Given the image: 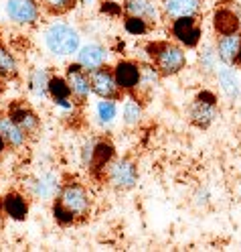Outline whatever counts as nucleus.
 <instances>
[{
    "instance_id": "nucleus-34",
    "label": "nucleus",
    "mask_w": 241,
    "mask_h": 252,
    "mask_svg": "<svg viewBox=\"0 0 241 252\" xmlns=\"http://www.w3.org/2000/svg\"><path fill=\"white\" fill-rule=\"evenodd\" d=\"M6 149H8V147H6V140H4L2 136H0V157H2V155L6 153Z\"/></svg>"
},
{
    "instance_id": "nucleus-26",
    "label": "nucleus",
    "mask_w": 241,
    "mask_h": 252,
    "mask_svg": "<svg viewBox=\"0 0 241 252\" xmlns=\"http://www.w3.org/2000/svg\"><path fill=\"white\" fill-rule=\"evenodd\" d=\"M0 77L2 80H17L19 77V63L4 45H0Z\"/></svg>"
},
{
    "instance_id": "nucleus-28",
    "label": "nucleus",
    "mask_w": 241,
    "mask_h": 252,
    "mask_svg": "<svg viewBox=\"0 0 241 252\" xmlns=\"http://www.w3.org/2000/svg\"><path fill=\"white\" fill-rule=\"evenodd\" d=\"M118 116V104L116 100H102L95 104V118L102 124H111Z\"/></svg>"
},
{
    "instance_id": "nucleus-22",
    "label": "nucleus",
    "mask_w": 241,
    "mask_h": 252,
    "mask_svg": "<svg viewBox=\"0 0 241 252\" xmlns=\"http://www.w3.org/2000/svg\"><path fill=\"white\" fill-rule=\"evenodd\" d=\"M160 71L156 69L154 63H140V82H138V88L134 92V96L138 98H148L150 94L158 88L160 84Z\"/></svg>"
},
{
    "instance_id": "nucleus-13",
    "label": "nucleus",
    "mask_w": 241,
    "mask_h": 252,
    "mask_svg": "<svg viewBox=\"0 0 241 252\" xmlns=\"http://www.w3.org/2000/svg\"><path fill=\"white\" fill-rule=\"evenodd\" d=\"M114 77L124 94H134L140 82V63L134 59H120L114 67Z\"/></svg>"
},
{
    "instance_id": "nucleus-9",
    "label": "nucleus",
    "mask_w": 241,
    "mask_h": 252,
    "mask_svg": "<svg viewBox=\"0 0 241 252\" xmlns=\"http://www.w3.org/2000/svg\"><path fill=\"white\" fill-rule=\"evenodd\" d=\"M114 159H116V147L111 145V140H107V138L95 140L93 157H91V163L87 167L91 177L98 179V181H106V171Z\"/></svg>"
},
{
    "instance_id": "nucleus-32",
    "label": "nucleus",
    "mask_w": 241,
    "mask_h": 252,
    "mask_svg": "<svg viewBox=\"0 0 241 252\" xmlns=\"http://www.w3.org/2000/svg\"><path fill=\"white\" fill-rule=\"evenodd\" d=\"M100 10L104 14H107V17H122V14H124V6L118 4V2H114V0H104Z\"/></svg>"
},
{
    "instance_id": "nucleus-10",
    "label": "nucleus",
    "mask_w": 241,
    "mask_h": 252,
    "mask_svg": "<svg viewBox=\"0 0 241 252\" xmlns=\"http://www.w3.org/2000/svg\"><path fill=\"white\" fill-rule=\"evenodd\" d=\"M8 114L10 118L21 126V130L30 138H35L41 132V118L30 106H27L25 102H14L8 106Z\"/></svg>"
},
{
    "instance_id": "nucleus-7",
    "label": "nucleus",
    "mask_w": 241,
    "mask_h": 252,
    "mask_svg": "<svg viewBox=\"0 0 241 252\" xmlns=\"http://www.w3.org/2000/svg\"><path fill=\"white\" fill-rule=\"evenodd\" d=\"M4 14L14 25L30 27L41 17V4L37 0H4Z\"/></svg>"
},
{
    "instance_id": "nucleus-31",
    "label": "nucleus",
    "mask_w": 241,
    "mask_h": 252,
    "mask_svg": "<svg viewBox=\"0 0 241 252\" xmlns=\"http://www.w3.org/2000/svg\"><path fill=\"white\" fill-rule=\"evenodd\" d=\"M124 29L128 35H134V37H142V35H148L152 25L146 23L144 19H138V17H128L124 14Z\"/></svg>"
},
{
    "instance_id": "nucleus-20",
    "label": "nucleus",
    "mask_w": 241,
    "mask_h": 252,
    "mask_svg": "<svg viewBox=\"0 0 241 252\" xmlns=\"http://www.w3.org/2000/svg\"><path fill=\"white\" fill-rule=\"evenodd\" d=\"M106 61H107V49L102 47L100 43L81 45L77 51V63L87 71H93V69L106 65Z\"/></svg>"
},
{
    "instance_id": "nucleus-36",
    "label": "nucleus",
    "mask_w": 241,
    "mask_h": 252,
    "mask_svg": "<svg viewBox=\"0 0 241 252\" xmlns=\"http://www.w3.org/2000/svg\"><path fill=\"white\" fill-rule=\"evenodd\" d=\"M77 2H81L83 6H89V4H93V0H77Z\"/></svg>"
},
{
    "instance_id": "nucleus-30",
    "label": "nucleus",
    "mask_w": 241,
    "mask_h": 252,
    "mask_svg": "<svg viewBox=\"0 0 241 252\" xmlns=\"http://www.w3.org/2000/svg\"><path fill=\"white\" fill-rule=\"evenodd\" d=\"M51 216H53L55 222H57L59 226H63V228L77 224V218H75L65 206H63L59 199H53V203H51Z\"/></svg>"
},
{
    "instance_id": "nucleus-35",
    "label": "nucleus",
    "mask_w": 241,
    "mask_h": 252,
    "mask_svg": "<svg viewBox=\"0 0 241 252\" xmlns=\"http://www.w3.org/2000/svg\"><path fill=\"white\" fill-rule=\"evenodd\" d=\"M235 65L241 67V47H239V51H237V57H235Z\"/></svg>"
},
{
    "instance_id": "nucleus-3",
    "label": "nucleus",
    "mask_w": 241,
    "mask_h": 252,
    "mask_svg": "<svg viewBox=\"0 0 241 252\" xmlns=\"http://www.w3.org/2000/svg\"><path fill=\"white\" fill-rule=\"evenodd\" d=\"M55 199H59L77 218V222L87 220L91 214V195L87 187L75 179H67L65 183H61V189Z\"/></svg>"
},
{
    "instance_id": "nucleus-29",
    "label": "nucleus",
    "mask_w": 241,
    "mask_h": 252,
    "mask_svg": "<svg viewBox=\"0 0 241 252\" xmlns=\"http://www.w3.org/2000/svg\"><path fill=\"white\" fill-rule=\"evenodd\" d=\"M217 51H215V45H205L201 53H199V65H201V71L203 73H215L217 71Z\"/></svg>"
},
{
    "instance_id": "nucleus-23",
    "label": "nucleus",
    "mask_w": 241,
    "mask_h": 252,
    "mask_svg": "<svg viewBox=\"0 0 241 252\" xmlns=\"http://www.w3.org/2000/svg\"><path fill=\"white\" fill-rule=\"evenodd\" d=\"M215 73H217L219 86H221L225 96L229 100H237L241 96V84H239V77L235 75V71L231 69V65H223Z\"/></svg>"
},
{
    "instance_id": "nucleus-24",
    "label": "nucleus",
    "mask_w": 241,
    "mask_h": 252,
    "mask_svg": "<svg viewBox=\"0 0 241 252\" xmlns=\"http://www.w3.org/2000/svg\"><path fill=\"white\" fill-rule=\"evenodd\" d=\"M47 84H49V73H47L43 67H35L28 73V90L37 100L49 98V94H47Z\"/></svg>"
},
{
    "instance_id": "nucleus-5",
    "label": "nucleus",
    "mask_w": 241,
    "mask_h": 252,
    "mask_svg": "<svg viewBox=\"0 0 241 252\" xmlns=\"http://www.w3.org/2000/svg\"><path fill=\"white\" fill-rule=\"evenodd\" d=\"M89 84H91V94H95L102 100H116L120 102L126 94L122 92V88L118 86L116 77H114V69L109 65H102L98 69L89 71Z\"/></svg>"
},
{
    "instance_id": "nucleus-11",
    "label": "nucleus",
    "mask_w": 241,
    "mask_h": 252,
    "mask_svg": "<svg viewBox=\"0 0 241 252\" xmlns=\"http://www.w3.org/2000/svg\"><path fill=\"white\" fill-rule=\"evenodd\" d=\"M65 77L69 82L71 94H73V100L75 104H85L89 94H91V84H89V71L83 69L79 63H69L67 69H65Z\"/></svg>"
},
{
    "instance_id": "nucleus-4",
    "label": "nucleus",
    "mask_w": 241,
    "mask_h": 252,
    "mask_svg": "<svg viewBox=\"0 0 241 252\" xmlns=\"http://www.w3.org/2000/svg\"><path fill=\"white\" fill-rule=\"evenodd\" d=\"M219 116V104H217V96L213 92L203 90L197 94V98L192 100L190 108H188V118L190 124L197 126V128L205 130L209 128Z\"/></svg>"
},
{
    "instance_id": "nucleus-25",
    "label": "nucleus",
    "mask_w": 241,
    "mask_h": 252,
    "mask_svg": "<svg viewBox=\"0 0 241 252\" xmlns=\"http://www.w3.org/2000/svg\"><path fill=\"white\" fill-rule=\"evenodd\" d=\"M142 102L138 96H134V94H130V96L126 98L124 102V110H122V118H124V124L126 126H138V122L142 120Z\"/></svg>"
},
{
    "instance_id": "nucleus-14",
    "label": "nucleus",
    "mask_w": 241,
    "mask_h": 252,
    "mask_svg": "<svg viewBox=\"0 0 241 252\" xmlns=\"http://www.w3.org/2000/svg\"><path fill=\"white\" fill-rule=\"evenodd\" d=\"M122 6H124V14L144 19L152 27L162 17V6L158 4V0H124Z\"/></svg>"
},
{
    "instance_id": "nucleus-37",
    "label": "nucleus",
    "mask_w": 241,
    "mask_h": 252,
    "mask_svg": "<svg viewBox=\"0 0 241 252\" xmlns=\"http://www.w3.org/2000/svg\"><path fill=\"white\" fill-rule=\"evenodd\" d=\"M2 92H4V86H2V77H0V96H2Z\"/></svg>"
},
{
    "instance_id": "nucleus-6",
    "label": "nucleus",
    "mask_w": 241,
    "mask_h": 252,
    "mask_svg": "<svg viewBox=\"0 0 241 252\" xmlns=\"http://www.w3.org/2000/svg\"><path fill=\"white\" fill-rule=\"evenodd\" d=\"M106 181L118 189V191H128L136 187L138 183V167L130 159H114L106 171Z\"/></svg>"
},
{
    "instance_id": "nucleus-2",
    "label": "nucleus",
    "mask_w": 241,
    "mask_h": 252,
    "mask_svg": "<svg viewBox=\"0 0 241 252\" xmlns=\"http://www.w3.org/2000/svg\"><path fill=\"white\" fill-rule=\"evenodd\" d=\"M45 45L49 53L57 55V57H69L73 53L79 51L81 47V37L79 33L67 23H51L45 29Z\"/></svg>"
},
{
    "instance_id": "nucleus-16",
    "label": "nucleus",
    "mask_w": 241,
    "mask_h": 252,
    "mask_svg": "<svg viewBox=\"0 0 241 252\" xmlns=\"http://www.w3.org/2000/svg\"><path fill=\"white\" fill-rule=\"evenodd\" d=\"M47 94L49 98L53 100L55 106L63 108V110H73L75 102L73 100V94L69 88L67 77H61V75H49V84H47Z\"/></svg>"
},
{
    "instance_id": "nucleus-8",
    "label": "nucleus",
    "mask_w": 241,
    "mask_h": 252,
    "mask_svg": "<svg viewBox=\"0 0 241 252\" xmlns=\"http://www.w3.org/2000/svg\"><path fill=\"white\" fill-rule=\"evenodd\" d=\"M170 33L183 47L195 49L203 39V27L199 23V17H181L170 23Z\"/></svg>"
},
{
    "instance_id": "nucleus-12",
    "label": "nucleus",
    "mask_w": 241,
    "mask_h": 252,
    "mask_svg": "<svg viewBox=\"0 0 241 252\" xmlns=\"http://www.w3.org/2000/svg\"><path fill=\"white\" fill-rule=\"evenodd\" d=\"M61 189L59 177L53 173H41L27 181V191L35 199H55Z\"/></svg>"
},
{
    "instance_id": "nucleus-1",
    "label": "nucleus",
    "mask_w": 241,
    "mask_h": 252,
    "mask_svg": "<svg viewBox=\"0 0 241 252\" xmlns=\"http://www.w3.org/2000/svg\"><path fill=\"white\" fill-rule=\"evenodd\" d=\"M146 53L150 63H154L156 69L162 77H170L181 73L187 67V53L181 45L170 41H154L146 45Z\"/></svg>"
},
{
    "instance_id": "nucleus-27",
    "label": "nucleus",
    "mask_w": 241,
    "mask_h": 252,
    "mask_svg": "<svg viewBox=\"0 0 241 252\" xmlns=\"http://www.w3.org/2000/svg\"><path fill=\"white\" fill-rule=\"evenodd\" d=\"M41 8L51 14V17H61V14H67L77 6V0H39Z\"/></svg>"
},
{
    "instance_id": "nucleus-17",
    "label": "nucleus",
    "mask_w": 241,
    "mask_h": 252,
    "mask_svg": "<svg viewBox=\"0 0 241 252\" xmlns=\"http://www.w3.org/2000/svg\"><path fill=\"white\" fill-rule=\"evenodd\" d=\"M213 31H215V35H229V33H237V31H241L239 12L231 6L221 4L213 12Z\"/></svg>"
},
{
    "instance_id": "nucleus-33",
    "label": "nucleus",
    "mask_w": 241,
    "mask_h": 252,
    "mask_svg": "<svg viewBox=\"0 0 241 252\" xmlns=\"http://www.w3.org/2000/svg\"><path fill=\"white\" fill-rule=\"evenodd\" d=\"M93 147H95V140H93V138H91V140H87V143L81 147V163H83L85 167H89V163H91Z\"/></svg>"
},
{
    "instance_id": "nucleus-15",
    "label": "nucleus",
    "mask_w": 241,
    "mask_h": 252,
    "mask_svg": "<svg viewBox=\"0 0 241 252\" xmlns=\"http://www.w3.org/2000/svg\"><path fill=\"white\" fill-rule=\"evenodd\" d=\"M0 208H2L4 218L14 220V222H25L28 218V199L21 191H8L0 199Z\"/></svg>"
},
{
    "instance_id": "nucleus-21",
    "label": "nucleus",
    "mask_w": 241,
    "mask_h": 252,
    "mask_svg": "<svg viewBox=\"0 0 241 252\" xmlns=\"http://www.w3.org/2000/svg\"><path fill=\"white\" fill-rule=\"evenodd\" d=\"M241 47V31L229 35H217L215 41V51L223 65H235V57Z\"/></svg>"
},
{
    "instance_id": "nucleus-18",
    "label": "nucleus",
    "mask_w": 241,
    "mask_h": 252,
    "mask_svg": "<svg viewBox=\"0 0 241 252\" xmlns=\"http://www.w3.org/2000/svg\"><path fill=\"white\" fill-rule=\"evenodd\" d=\"M162 14L168 21L181 17H199L203 10V0H162Z\"/></svg>"
},
{
    "instance_id": "nucleus-19",
    "label": "nucleus",
    "mask_w": 241,
    "mask_h": 252,
    "mask_svg": "<svg viewBox=\"0 0 241 252\" xmlns=\"http://www.w3.org/2000/svg\"><path fill=\"white\" fill-rule=\"evenodd\" d=\"M0 136L6 140V147L10 151H21L27 147L28 136L21 130V126L10 118V114H0Z\"/></svg>"
}]
</instances>
